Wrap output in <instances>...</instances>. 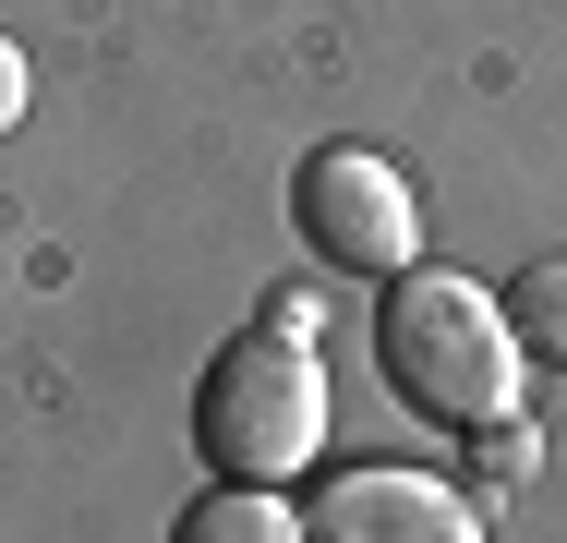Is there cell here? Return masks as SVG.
I'll return each mask as SVG.
<instances>
[{
    "label": "cell",
    "instance_id": "obj_1",
    "mask_svg": "<svg viewBox=\"0 0 567 543\" xmlns=\"http://www.w3.org/2000/svg\"><path fill=\"white\" fill-rule=\"evenodd\" d=\"M327 434V362L302 315H254L194 387V447L218 483H290Z\"/></svg>",
    "mask_w": 567,
    "mask_h": 543
},
{
    "label": "cell",
    "instance_id": "obj_2",
    "mask_svg": "<svg viewBox=\"0 0 567 543\" xmlns=\"http://www.w3.org/2000/svg\"><path fill=\"white\" fill-rule=\"evenodd\" d=\"M374 350H386L399 399L435 411V423H458V434L507 423V399H519V326H507L495 290H471V278H411V266H399V290H386V315H374Z\"/></svg>",
    "mask_w": 567,
    "mask_h": 543
},
{
    "label": "cell",
    "instance_id": "obj_3",
    "mask_svg": "<svg viewBox=\"0 0 567 543\" xmlns=\"http://www.w3.org/2000/svg\"><path fill=\"white\" fill-rule=\"evenodd\" d=\"M290 217H302V242H315L339 278H399V266H411V242H423L411 182H399L374 145H327V157H302Z\"/></svg>",
    "mask_w": 567,
    "mask_h": 543
},
{
    "label": "cell",
    "instance_id": "obj_4",
    "mask_svg": "<svg viewBox=\"0 0 567 543\" xmlns=\"http://www.w3.org/2000/svg\"><path fill=\"white\" fill-rule=\"evenodd\" d=\"M302 543H471V495L435 471H339Z\"/></svg>",
    "mask_w": 567,
    "mask_h": 543
},
{
    "label": "cell",
    "instance_id": "obj_5",
    "mask_svg": "<svg viewBox=\"0 0 567 543\" xmlns=\"http://www.w3.org/2000/svg\"><path fill=\"white\" fill-rule=\"evenodd\" d=\"M169 543H302V520H290L266 483H218V495L182 508V532H169Z\"/></svg>",
    "mask_w": 567,
    "mask_h": 543
},
{
    "label": "cell",
    "instance_id": "obj_6",
    "mask_svg": "<svg viewBox=\"0 0 567 543\" xmlns=\"http://www.w3.org/2000/svg\"><path fill=\"white\" fill-rule=\"evenodd\" d=\"M507 326H519V350L567 362V254H544V266H519V278H507Z\"/></svg>",
    "mask_w": 567,
    "mask_h": 543
},
{
    "label": "cell",
    "instance_id": "obj_7",
    "mask_svg": "<svg viewBox=\"0 0 567 543\" xmlns=\"http://www.w3.org/2000/svg\"><path fill=\"white\" fill-rule=\"evenodd\" d=\"M12 121H24V49L0 37V133H12Z\"/></svg>",
    "mask_w": 567,
    "mask_h": 543
}]
</instances>
